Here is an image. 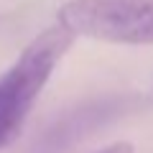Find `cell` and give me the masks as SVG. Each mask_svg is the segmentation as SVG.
Returning a JSON list of instances; mask_svg holds the SVG:
<instances>
[{"mask_svg": "<svg viewBox=\"0 0 153 153\" xmlns=\"http://www.w3.org/2000/svg\"><path fill=\"white\" fill-rule=\"evenodd\" d=\"M74 44V33L61 23L41 31L21 51L13 66L0 76V151L18 138L28 112L56 64Z\"/></svg>", "mask_w": 153, "mask_h": 153, "instance_id": "cell-1", "label": "cell"}, {"mask_svg": "<svg viewBox=\"0 0 153 153\" xmlns=\"http://www.w3.org/2000/svg\"><path fill=\"white\" fill-rule=\"evenodd\" d=\"M59 23L74 36L107 44H153V0H69Z\"/></svg>", "mask_w": 153, "mask_h": 153, "instance_id": "cell-2", "label": "cell"}, {"mask_svg": "<svg viewBox=\"0 0 153 153\" xmlns=\"http://www.w3.org/2000/svg\"><path fill=\"white\" fill-rule=\"evenodd\" d=\"M94 153H133L130 143H112V146L102 148V151H94Z\"/></svg>", "mask_w": 153, "mask_h": 153, "instance_id": "cell-3", "label": "cell"}]
</instances>
